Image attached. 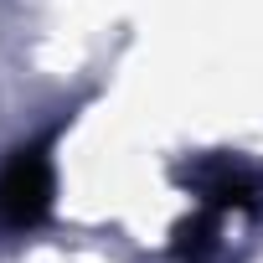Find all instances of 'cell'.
I'll return each mask as SVG.
<instances>
[{
    "label": "cell",
    "instance_id": "6da1fadb",
    "mask_svg": "<svg viewBox=\"0 0 263 263\" xmlns=\"http://www.w3.org/2000/svg\"><path fill=\"white\" fill-rule=\"evenodd\" d=\"M52 196H57L52 140H21L0 165V227L6 232L42 227L52 212Z\"/></svg>",
    "mask_w": 263,
    "mask_h": 263
},
{
    "label": "cell",
    "instance_id": "3957f363",
    "mask_svg": "<svg viewBox=\"0 0 263 263\" xmlns=\"http://www.w3.org/2000/svg\"><path fill=\"white\" fill-rule=\"evenodd\" d=\"M176 263H217L222 258V237H217V212H196L191 222L176 227V242H171Z\"/></svg>",
    "mask_w": 263,
    "mask_h": 263
},
{
    "label": "cell",
    "instance_id": "7a4b0ae2",
    "mask_svg": "<svg viewBox=\"0 0 263 263\" xmlns=\"http://www.w3.org/2000/svg\"><path fill=\"white\" fill-rule=\"evenodd\" d=\"M181 181L212 212H258L263 206V171H253L237 155H201V160L181 165Z\"/></svg>",
    "mask_w": 263,
    "mask_h": 263
}]
</instances>
